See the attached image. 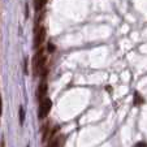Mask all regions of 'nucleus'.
<instances>
[{"label":"nucleus","instance_id":"nucleus-5","mask_svg":"<svg viewBox=\"0 0 147 147\" xmlns=\"http://www.w3.org/2000/svg\"><path fill=\"white\" fill-rule=\"evenodd\" d=\"M63 142H64V137L63 136L53 137L52 139H50L47 147H63Z\"/></svg>","mask_w":147,"mask_h":147},{"label":"nucleus","instance_id":"nucleus-6","mask_svg":"<svg viewBox=\"0 0 147 147\" xmlns=\"http://www.w3.org/2000/svg\"><path fill=\"white\" fill-rule=\"evenodd\" d=\"M20 121H21V124L24 122V109L20 108Z\"/></svg>","mask_w":147,"mask_h":147},{"label":"nucleus","instance_id":"nucleus-3","mask_svg":"<svg viewBox=\"0 0 147 147\" xmlns=\"http://www.w3.org/2000/svg\"><path fill=\"white\" fill-rule=\"evenodd\" d=\"M46 34H47V30H46L45 26H40L38 30L35 31V38H34V47L35 48H40L43 42L46 40Z\"/></svg>","mask_w":147,"mask_h":147},{"label":"nucleus","instance_id":"nucleus-7","mask_svg":"<svg viewBox=\"0 0 147 147\" xmlns=\"http://www.w3.org/2000/svg\"><path fill=\"white\" fill-rule=\"evenodd\" d=\"M53 50H55V47H53V45H51V43H50V45H48V51H50V52H52Z\"/></svg>","mask_w":147,"mask_h":147},{"label":"nucleus","instance_id":"nucleus-8","mask_svg":"<svg viewBox=\"0 0 147 147\" xmlns=\"http://www.w3.org/2000/svg\"><path fill=\"white\" fill-rule=\"evenodd\" d=\"M0 115H1V100H0Z\"/></svg>","mask_w":147,"mask_h":147},{"label":"nucleus","instance_id":"nucleus-2","mask_svg":"<svg viewBox=\"0 0 147 147\" xmlns=\"http://www.w3.org/2000/svg\"><path fill=\"white\" fill-rule=\"evenodd\" d=\"M51 108H52V102H51L50 98L46 96L45 99H42L39 102V109H38V117L40 120L46 119L48 116V113L51 112Z\"/></svg>","mask_w":147,"mask_h":147},{"label":"nucleus","instance_id":"nucleus-4","mask_svg":"<svg viewBox=\"0 0 147 147\" xmlns=\"http://www.w3.org/2000/svg\"><path fill=\"white\" fill-rule=\"evenodd\" d=\"M46 96H47V82L43 80L40 83H39V87H38V99H39V102H40L42 99H45Z\"/></svg>","mask_w":147,"mask_h":147},{"label":"nucleus","instance_id":"nucleus-1","mask_svg":"<svg viewBox=\"0 0 147 147\" xmlns=\"http://www.w3.org/2000/svg\"><path fill=\"white\" fill-rule=\"evenodd\" d=\"M46 63H47V57L45 56V50H43V48H39V51L33 57V73H34V76L42 74L43 76V80H45V76L47 74Z\"/></svg>","mask_w":147,"mask_h":147}]
</instances>
